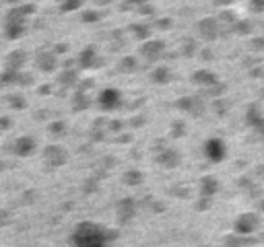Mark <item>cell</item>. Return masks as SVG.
Masks as SVG:
<instances>
[{
  "label": "cell",
  "mask_w": 264,
  "mask_h": 247,
  "mask_svg": "<svg viewBox=\"0 0 264 247\" xmlns=\"http://www.w3.org/2000/svg\"><path fill=\"white\" fill-rule=\"evenodd\" d=\"M38 11L35 4H17L4 15V35L6 39H21L27 29V19Z\"/></svg>",
  "instance_id": "obj_1"
},
{
  "label": "cell",
  "mask_w": 264,
  "mask_h": 247,
  "mask_svg": "<svg viewBox=\"0 0 264 247\" xmlns=\"http://www.w3.org/2000/svg\"><path fill=\"white\" fill-rule=\"evenodd\" d=\"M219 23L217 19H213V17H207V19H200L196 23V33L200 35L205 41H215L219 37Z\"/></svg>",
  "instance_id": "obj_2"
},
{
  "label": "cell",
  "mask_w": 264,
  "mask_h": 247,
  "mask_svg": "<svg viewBox=\"0 0 264 247\" xmlns=\"http://www.w3.org/2000/svg\"><path fill=\"white\" fill-rule=\"evenodd\" d=\"M35 66H38L41 72H52V70H56V66H58L56 52H52V50H38V54H35Z\"/></svg>",
  "instance_id": "obj_3"
},
{
  "label": "cell",
  "mask_w": 264,
  "mask_h": 247,
  "mask_svg": "<svg viewBox=\"0 0 264 247\" xmlns=\"http://www.w3.org/2000/svg\"><path fill=\"white\" fill-rule=\"evenodd\" d=\"M163 52H165V43L161 39H149L143 43V48H140V54H143V58L147 60H159L163 56Z\"/></svg>",
  "instance_id": "obj_4"
},
{
  "label": "cell",
  "mask_w": 264,
  "mask_h": 247,
  "mask_svg": "<svg viewBox=\"0 0 264 247\" xmlns=\"http://www.w3.org/2000/svg\"><path fill=\"white\" fill-rule=\"evenodd\" d=\"M25 62H27V54H25V50H13L11 54L4 58V70H8V72H21V68L25 66Z\"/></svg>",
  "instance_id": "obj_5"
},
{
  "label": "cell",
  "mask_w": 264,
  "mask_h": 247,
  "mask_svg": "<svg viewBox=\"0 0 264 247\" xmlns=\"http://www.w3.org/2000/svg\"><path fill=\"white\" fill-rule=\"evenodd\" d=\"M78 66L81 68H93L95 64L99 62L97 58V50H95V46H87L81 50V54H78Z\"/></svg>",
  "instance_id": "obj_6"
},
{
  "label": "cell",
  "mask_w": 264,
  "mask_h": 247,
  "mask_svg": "<svg viewBox=\"0 0 264 247\" xmlns=\"http://www.w3.org/2000/svg\"><path fill=\"white\" fill-rule=\"evenodd\" d=\"M99 101H101V107L105 109H112V107H116L118 101H120V93L118 91H113V89H105L99 97Z\"/></svg>",
  "instance_id": "obj_7"
},
{
  "label": "cell",
  "mask_w": 264,
  "mask_h": 247,
  "mask_svg": "<svg viewBox=\"0 0 264 247\" xmlns=\"http://www.w3.org/2000/svg\"><path fill=\"white\" fill-rule=\"evenodd\" d=\"M192 81L196 85H215L217 76L213 72H208V70H198V72H194V76H192Z\"/></svg>",
  "instance_id": "obj_8"
},
{
  "label": "cell",
  "mask_w": 264,
  "mask_h": 247,
  "mask_svg": "<svg viewBox=\"0 0 264 247\" xmlns=\"http://www.w3.org/2000/svg\"><path fill=\"white\" fill-rule=\"evenodd\" d=\"M83 0H58V6L62 13H73L76 8H81Z\"/></svg>",
  "instance_id": "obj_9"
},
{
  "label": "cell",
  "mask_w": 264,
  "mask_h": 247,
  "mask_svg": "<svg viewBox=\"0 0 264 247\" xmlns=\"http://www.w3.org/2000/svg\"><path fill=\"white\" fill-rule=\"evenodd\" d=\"M130 31L134 33V37H138V39H147L149 35H151V29H149L147 25H140V23L130 25Z\"/></svg>",
  "instance_id": "obj_10"
},
{
  "label": "cell",
  "mask_w": 264,
  "mask_h": 247,
  "mask_svg": "<svg viewBox=\"0 0 264 247\" xmlns=\"http://www.w3.org/2000/svg\"><path fill=\"white\" fill-rule=\"evenodd\" d=\"M151 78L155 83H167V81H170V70H167V68H155Z\"/></svg>",
  "instance_id": "obj_11"
},
{
  "label": "cell",
  "mask_w": 264,
  "mask_h": 247,
  "mask_svg": "<svg viewBox=\"0 0 264 247\" xmlns=\"http://www.w3.org/2000/svg\"><path fill=\"white\" fill-rule=\"evenodd\" d=\"M17 78H19V72L2 70V74H0V85H17Z\"/></svg>",
  "instance_id": "obj_12"
},
{
  "label": "cell",
  "mask_w": 264,
  "mask_h": 247,
  "mask_svg": "<svg viewBox=\"0 0 264 247\" xmlns=\"http://www.w3.org/2000/svg\"><path fill=\"white\" fill-rule=\"evenodd\" d=\"M120 68L124 70V72H132V70L136 68V58H134V56H126V58H122Z\"/></svg>",
  "instance_id": "obj_13"
},
{
  "label": "cell",
  "mask_w": 264,
  "mask_h": 247,
  "mask_svg": "<svg viewBox=\"0 0 264 247\" xmlns=\"http://www.w3.org/2000/svg\"><path fill=\"white\" fill-rule=\"evenodd\" d=\"M208 155L213 157V159H221V155H223V146H221V142H217V140L208 142Z\"/></svg>",
  "instance_id": "obj_14"
},
{
  "label": "cell",
  "mask_w": 264,
  "mask_h": 247,
  "mask_svg": "<svg viewBox=\"0 0 264 247\" xmlns=\"http://www.w3.org/2000/svg\"><path fill=\"white\" fill-rule=\"evenodd\" d=\"M233 31L242 33V35H248V33L252 31V25H250L248 21H235V23H233Z\"/></svg>",
  "instance_id": "obj_15"
},
{
  "label": "cell",
  "mask_w": 264,
  "mask_h": 247,
  "mask_svg": "<svg viewBox=\"0 0 264 247\" xmlns=\"http://www.w3.org/2000/svg\"><path fill=\"white\" fill-rule=\"evenodd\" d=\"M182 52H184V56H194L196 41H194V39H186V41L182 43Z\"/></svg>",
  "instance_id": "obj_16"
},
{
  "label": "cell",
  "mask_w": 264,
  "mask_h": 247,
  "mask_svg": "<svg viewBox=\"0 0 264 247\" xmlns=\"http://www.w3.org/2000/svg\"><path fill=\"white\" fill-rule=\"evenodd\" d=\"M99 19H101V15L97 11H85L83 17H81L83 23H95V21H99Z\"/></svg>",
  "instance_id": "obj_17"
},
{
  "label": "cell",
  "mask_w": 264,
  "mask_h": 247,
  "mask_svg": "<svg viewBox=\"0 0 264 247\" xmlns=\"http://www.w3.org/2000/svg\"><path fill=\"white\" fill-rule=\"evenodd\" d=\"M31 148H33V142H31V140H27V138H23V140H21V142H19V144H17V153H19V155H27V153L31 151Z\"/></svg>",
  "instance_id": "obj_18"
},
{
  "label": "cell",
  "mask_w": 264,
  "mask_h": 247,
  "mask_svg": "<svg viewBox=\"0 0 264 247\" xmlns=\"http://www.w3.org/2000/svg\"><path fill=\"white\" fill-rule=\"evenodd\" d=\"M60 81L62 83H75L76 81V70H66V72L60 76Z\"/></svg>",
  "instance_id": "obj_19"
},
{
  "label": "cell",
  "mask_w": 264,
  "mask_h": 247,
  "mask_svg": "<svg viewBox=\"0 0 264 247\" xmlns=\"http://www.w3.org/2000/svg\"><path fill=\"white\" fill-rule=\"evenodd\" d=\"M250 8L254 13H264V0H250Z\"/></svg>",
  "instance_id": "obj_20"
},
{
  "label": "cell",
  "mask_w": 264,
  "mask_h": 247,
  "mask_svg": "<svg viewBox=\"0 0 264 247\" xmlns=\"http://www.w3.org/2000/svg\"><path fill=\"white\" fill-rule=\"evenodd\" d=\"M31 83H33V76H31V74L19 72V78H17V85H31Z\"/></svg>",
  "instance_id": "obj_21"
},
{
  "label": "cell",
  "mask_w": 264,
  "mask_h": 247,
  "mask_svg": "<svg viewBox=\"0 0 264 247\" xmlns=\"http://www.w3.org/2000/svg\"><path fill=\"white\" fill-rule=\"evenodd\" d=\"M153 11H155L153 6H149V4H140V13H143V15H153Z\"/></svg>",
  "instance_id": "obj_22"
},
{
  "label": "cell",
  "mask_w": 264,
  "mask_h": 247,
  "mask_svg": "<svg viewBox=\"0 0 264 247\" xmlns=\"http://www.w3.org/2000/svg\"><path fill=\"white\" fill-rule=\"evenodd\" d=\"M157 27H159V29H170V27H171V21H170V19H167V21L163 19V21L157 23Z\"/></svg>",
  "instance_id": "obj_23"
},
{
  "label": "cell",
  "mask_w": 264,
  "mask_h": 247,
  "mask_svg": "<svg viewBox=\"0 0 264 247\" xmlns=\"http://www.w3.org/2000/svg\"><path fill=\"white\" fill-rule=\"evenodd\" d=\"M202 52H205V54H202V58H207V60L213 58V54H210V50H208V48H207V50H202Z\"/></svg>",
  "instance_id": "obj_24"
},
{
  "label": "cell",
  "mask_w": 264,
  "mask_h": 247,
  "mask_svg": "<svg viewBox=\"0 0 264 247\" xmlns=\"http://www.w3.org/2000/svg\"><path fill=\"white\" fill-rule=\"evenodd\" d=\"M93 2H95V4H101V6H105V4H110L112 0H93Z\"/></svg>",
  "instance_id": "obj_25"
},
{
  "label": "cell",
  "mask_w": 264,
  "mask_h": 247,
  "mask_svg": "<svg viewBox=\"0 0 264 247\" xmlns=\"http://www.w3.org/2000/svg\"><path fill=\"white\" fill-rule=\"evenodd\" d=\"M254 46H256V48H264V39H254Z\"/></svg>",
  "instance_id": "obj_26"
},
{
  "label": "cell",
  "mask_w": 264,
  "mask_h": 247,
  "mask_svg": "<svg viewBox=\"0 0 264 247\" xmlns=\"http://www.w3.org/2000/svg\"><path fill=\"white\" fill-rule=\"evenodd\" d=\"M126 2H130V4H145L147 0H126Z\"/></svg>",
  "instance_id": "obj_27"
},
{
  "label": "cell",
  "mask_w": 264,
  "mask_h": 247,
  "mask_svg": "<svg viewBox=\"0 0 264 247\" xmlns=\"http://www.w3.org/2000/svg\"><path fill=\"white\" fill-rule=\"evenodd\" d=\"M223 19H225V21H233V19H235V15H229V13H225V15H223Z\"/></svg>",
  "instance_id": "obj_28"
},
{
  "label": "cell",
  "mask_w": 264,
  "mask_h": 247,
  "mask_svg": "<svg viewBox=\"0 0 264 247\" xmlns=\"http://www.w3.org/2000/svg\"><path fill=\"white\" fill-rule=\"evenodd\" d=\"M215 2H217V4H229L231 0H215Z\"/></svg>",
  "instance_id": "obj_29"
},
{
  "label": "cell",
  "mask_w": 264,
  "mask_h": 247,
  "mask_svg": "<svg viewBox=\"0 0 264 247\" xmlns=\"http://www.w3.org/2000/svg\"><path fill=\"white\" fill-rule=\"evenodd\" d=\"M4 2H8V4H15V6H17V4L21 2V0H4Z\"/></svg>",
  "instance_id": "obj_30"
}]
</instances>
